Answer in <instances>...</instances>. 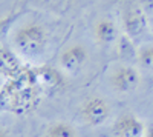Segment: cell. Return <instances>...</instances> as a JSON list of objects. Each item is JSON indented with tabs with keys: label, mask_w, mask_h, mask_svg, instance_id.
Masks as SVG:
<instances>
[{
	"label": "cell",
	"mask_w": 153,
	"mask_h": 137,
	"mask_svg": "<svg viewBox=\"0 0 153 137\" xmlns=\"http://www.w3.org/2000/svg\"><path fill=\"white\" fill-rule=\"evenodd\" d=\"M11 43L17 56L35 60L46 53L49 35L45 25L38 22H26L12 32Z\"/></svg>",
	"instance_id": "obj_1"
},
{
	"label": "cell",
	"mask_w": 153,
	"mask_h": 137,
	"mask_svg": "<svg viewBox=\"0 0 153 137\" xmlns=\"http://www.w3.org/2000/svg\"><path fill=\"white\" fill-rule=\"evenodd\" d=\"M110 113H112V109H110L109 102L101 96L87 97L80 106V114L84 123L94 128L104 125L110 117Z\"/></svg>",
	"instance_id": "obj_2"
},
{
	"label": "cell",
	"mask_w": 153,
	"mask_h": 137,
	"mask_svg": "<svg viewBox=\"0 0 153 137\" xmlns=\"http://www.w3.org/2000/svg\"><path fill=\"white\" fill-rule=\"evenodd\" d=\"M123 29L130 39L143 35L147 31V12L139 3H132L123 11Z\"/></svg>",
	"instance_id": "obj_3"
},
{
	"label": "cell",
	"mask_w": 153,
	"mask_h": 137,
	"mask_svg": "<svg viewBox=\"0 0 153 137\" xmlns=\"http://www.w3.org/2000/svg\"><path fill=\"white\" fill-rule=\"evenodd\" d=\"M87 60H89V53L86 46L80 43H74L63 49V53L60 54L58 59V65L61 71L68 74V76H76L84 68Z\"/></svg>",
	"instance_id": "obj_4"
},
{
	"label": "cell",
	"mask_w": 153,
	"mask_h": 137,
	"mask_svg": "<svg viewBox=\"0 0 153 137\" xmlns=\"http://www.w3.org/2000/svg\"><path fill=\"white\" fill-rule=\"evenodd\" d=\"M110 86L117 91V93H132L135 91L139 82H141V76H139V71L132 66V65H120L117 66L112 72H110Z\"/></svg>",
	"instance_id": "obj_5"
},
{
	"label": "cell",
	"mask_w": 153,
	"mask_h": 137,
	"mask_svg": "<svg viewBox=\"0 0 153 137\" xmlns=\"http://www.w3.org/2000/svg\"><path fill=\"white\" fill-rule=\"evenodd\" d=\"M146 125L133 114H123L113 125L115 137H144Z\"/></svg>",
	"instance_id": "obj_6"
},
{
	"label": "cell",
	"mask_w": 153,
	"mask_h": 137,
	"mask_svg": "<svg viewBox=\"0 0 153 137\" xmlns=\"http://www.w3.org/2000/svg\"><path fill=\"white\" fill-rule=\"evenodd\" d=\"M94 37H95V42L101 46H109V45L117 43L120 39L117 23L104 17L98 19L94 23Z\"/></svg>",
	"instance_id": "obj_7"
},
{
	"label": "cell",
	"mask_w": 153,
	"mask_h": 137,
	"mask_svg": "<svg viewBox=\"0 0 153 137\" xmlns=\"http://www.w3.org/2000/svg\"><path fill=\"white\" fill-rule=\"evenodd\" d=\"M43 137H80V135H78L76 128L71 122L57 120L48 125Z\"/></svg>",
	"instance_id": "obj_8"
},
{
	"label": "cell",
	"mask_w": 153,
	"mask_h": 137,
	"mask_svg": "<svg viewBox=\"0 0 153 137\" xmlns=\"http://www.w3.org/2000/svg\"><path fill=\"white\" fill-rule=\"evenodd\" d=\"M117 45H118V54H120L121 60L132 62L138 57V49L135 48V45H133V42L129 35H126V34L121 35L117 42Z\"/></svg>",
	"instance_id": "obj_9"
},
{
	"label": "cell",
	"mask_w": 153,
	"mask_h": 137,
	"mask_svg": "<svg viewBox=\"0 0 153 137\" xmlns=\"http://www.w3.org/2000/svg\"><path fill=\"white\" fill-rule=\"evenodd\" d=\"M138 63L146 69H153V45H146L138 49Z\"/></svg>",
	"instance_id": "obj_10"
},
{
	"label": "cell",
	"mask_w": 153,
	"mask_h": 137,
	"mask_svg": "<svg viewBox=\"0 0 153 137\" xmlns=\"http://www.w3.org/2000/svg\"><path fill=\"white\" fill-rule=\"evenodd\" d=\"M144 137H153V123H152V125H147V126H146Z\"/></svg>",
	"instance_id": "obj_11"
},
{
	"label": "cell",
	"mask_w": 153,
	"mask_h": 137,
	"mask_svg": "<svg viewBox=\"0 0 153 137\" xmlns=\"http://www.w3.org/2000/svg\"><path fill=\"white\" fill-rule=\"evenodd\" d=\"M0 137H9V131L2 125H0Z\"/></svg>",
	"instance_id": "obj_12"
}]
</instances>
